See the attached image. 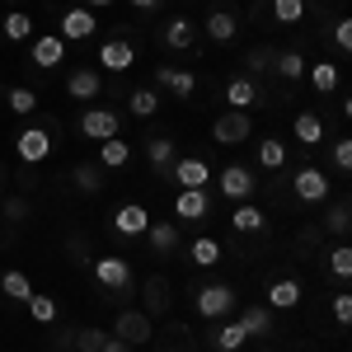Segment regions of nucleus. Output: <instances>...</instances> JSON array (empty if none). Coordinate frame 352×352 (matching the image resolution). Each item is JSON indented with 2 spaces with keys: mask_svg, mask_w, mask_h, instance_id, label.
<instances>
[{
  "mask_svg": "<svg viewBox=\"0 0 352 352\" xmlns=\"http://www.w3.org/2000/svg\"><path fill=\"white\" fill-rule=\"evenodd\" d=\"M169 179L179 188H207L212 184V169H207V160H197V155H184V160L169 164Z\"/></svg>",
  "mask_w": 352,
  "mask_h": 352,
  "instance_id": "11",
  "label": "nucleus"
},
{
  "mask_svg": "<svg viewBox=\"0 0 352 352\" xmlns=\"http://www.w3.org/2000/svg\"><path fill=\"white\" fill-rule=\"evenodd\" d=\"M329 268H333V277H352V249L348 244L329 249Z\"/></svg>",
  "mask_w": 352,
  "mask_h": 352,
  "instance_id": "41",
  "label": "nucleus"
},
{
  "mask_svg": "<svg viewBox=\"0 0 352 352\" xmlns=\"http://www.w3.org/2000/svg\"><path fill=\"white\" fill-rule=\"evenodd\" d=\"M348 226H352V212H348V202H338V207L329 212V230H333V235H348Z\"/></svg>",
  "mask_w": 352,
  "mask_h": 352,
  "instance_id": "43",
  "label": "nucleus"
},
{
  "mask_svg": "<svg viewBox=\"0 0 352 352\" xmlns=\"http://www.w3.org/2000/svg\"><path fill=\"white\" fill-rule=\"evenodd\" d=\"M5 104H10V113L28 118V113H38V89H28V85H14V89H5Z\"/></svg>",
  "mask_w": 352,
  "mask_h": 352,
  "instance_id": "31",
  "label": "nucleus"
},
{
  "mask_svg": "<svg viewBox=\"0 0 352 352\" xmlns=\"http://www.w3.org/2000/svg\"><path fill=\"white\" fill-rule=\"evenodd\" d=\"M127 109H132V118H155L160 113V94L155 89H132L127 94Z\"/></svg>",
  "mask_w": 352,
  "mask_h": 352,
  "instance_id": "33",
  "label": "nucleus"
},
{
  "mask_svg": "<svg viewBox=\"0 0 352 352\" xmlns=\"http://www.w3.org/2000/svg\"><path fill=\"white\" fill-rule=\"evenodd\" d=\"M52 352H66V348H52Z\"/></svg>",
  "mask_w": 352,
  "mask_h": 352,
  "instance_id": "52",
  "label": "nucleus"
},
{
  "mask_svg": "<svg viewBox=\"0 0 352 352\" xmlns=\"http://www.w3.org/2000/svg\"><path fill=\"white\" fill-rule=\"evenodd\" d=\"M169 305V282L164 277H146V315H160Z\"/></svg>",
  "mask_w": 352,
  "mask_h": 352,
  "instance_id": "36",
  "label": "nucleus"
},
{
  "mask_svg": "<svg viewBox=\"0 0 352 352\" xmlns=\"http://www.w3.org/2000/svg\"><path fill=\"white\" fill-rule=\"evenodd\" d=\"M292 132H296V141H300V146H320V141H324V122H320L315 113H296Z\"/></svg>",
  "mask_w": 352,
  "mask_h": 352,
  "instance_id": "28",
  "label": "nucleus"
},
{
  "mask_svg": "<svg viewBox=\"0 0 352 352\" xmlns=\"http://www.w3.org/2000/svg\"><path fill=\"white\" fill-rule=\"evenodd\" d=\"M305 80H310L315 94H333V89H338V66H333V61H310V66H305Z\"/></svg>",
  "mask_w": 352,
  "mask_h": 352,
  "instance_id": "24",
  "label": "nucleus"
},
{
  "mask_svg": "<svg viewBox=\"0 0 352 352\" xmlns=\"http://www.w3.org/2000/svg\"><path fill=\"white\" fill-rule=\"evenodd\" d=\"M14 155L24 164H43L52 155V132L47 127H24V132L14 136Z\"/></svg>",
  "mask_w": 352,
  "mask_h": 352,
  "instance_id": "5",
  "label": "nucleus"
},
{
  "mask_svg": "<svg viewBox=\"0 0 352 352\" xmlns=\"http://www.w3.org/2000/svg\"><path fill=\"white\" fill-rule=\"evenodd\" d=\"M258 164H263V169H282V164H287V141H282V136H263V141H258Z\"/></svg>",
  "mask_w": 352,
  "mask_h": 352,
  "instance_id": "32",
  "label": "nucleus"
},
{
  "mask_svg": "<svg viewBox=\"0 0 352 352\" xmlns=\"http://www.w3.org/2000/svg\"><path fill=\"white\" fill-rule=\"evenodd\" d=\"M28 43H33L28 52H33V66H38V71H56V66L66 61V43H61L56 33H33Z\"/></svg>",
  "mask_w": 352,
  "mask_h": 352,
  "instance_id": "10",
  "label": "nucleus"
},
{
  "mask_svg": "<svg viewBox=\"0 0 352 352\" xmlns=\"http://www.w3.org/2000/svg\"><path fill=\"white\" fill-rule=\"evenodd\" d=\"M192 310H197L202 320H226V315L235 310V287H226V282L197 287V292H192Z\"/></svg>",
  "mask_w": 352,
  "mask_h": 352,
  "instance_id": "1",
  "label": "nucleus"
},
{
  "mask_svg": "<svg viewBox=\"0 0 352 352\" xmlns=\"http://www.w3.org/2000/svg\"><path fill=\"white\" fill-rule=\"evenodd\" d=\"M230 230H240V235H263V230H268V217H263L254 202H240V207L230 212Z\"/></svg>",
  "mask_w": 352,
  "mask_h": 352,
  "instance_id": "22",
  "label": "nucleus"
},
{
  "mask_svg": "<svg viewBox=\"0 0 352 352\" xmlns=\"http://www.w3.org/2000/svg\"><path fill=\"white\" fill-rule=\"evenodd\" d=\"M94 66H104V71H113V76H122V71H132L136 66V47L127 43V38H109V43H99V61Z\"/></svg>",
  "mask_w": 352,
  "mask_h": 352,
  "instance_id": "9",
  "label": "nucleus"
},
{
  "mask_svg": "<svg viewBox=\"0 0 352 352\" xmlns=\"http://www.w3.org/2000/svg\"><path fill=\"white\" fill-rule=\"evenodd\" d=\"M109 343V329H80L76 333V352H99Z\"/></svg>",
  "mask_w": 352,
  "mask_h": 352,
  "instance_id": "40",
  "label": "nucleus"
},
{
  "mask_svg": "<svg viewBox=\"0 0 352 352\" xmlns=\"http://www.w3.org/2000/svg\"><path fill=\"white\" fill-rule=\"evenodd\" d=\"M226 104L240 113H254L258 104H263V94H258V85H254V76H235V80L226 85Z\"/></svg>",
  "mask_w": 352,
  "mask_h": 352,
  "instance_id": "16",
  "label": "nucleus"
},
{
  "mask_svg": "<svg viewBox=\"0 0 352 352\" xmlns=\"http://www.w3.org/2000/svg\"><path fill=\"white\" fill-rule=\"evenodd\" d=\"M66 94H71V99H80V104H94V99L104 94L99 66H80V71H71V80H66Z\"/></svg>",
  "mask_w": 352,
  "mask_h": 352,
  "instance_id": "13",
  "label": "nucleus"
},
{
  "mask_svg": "<svg viewBox=\"0 0 352 352\" xmlns=\"http://www.w3.org/2000/svg\"><path fill=\"white\" fill-rule=\"evenodd\" d=\"M94 28H99V14L94 10H85V5H76V10H61V43H85V38H94Z\"/></svg>",
  "mask_w": 352,
  "mask_h": 352,
  "instance_id": "6",
  "label": "nucleus"
},
{
  "mask_svg": "<svg viewBox=\"0 0 352 352\" xmlns=\"http://www.w3.org/2000/svg\"><path fill=\"white\" fill-rule=\"evenodd\" d=\"M272 47H254V52L244 56V66H249V76H258V71H272Z\"/></svg>",
  "mask_w": 352,
  "mask_h": 352,
  "instance_id": "42",
  "label": "nucleus"
},
{
  "mask_svg": "<svg viewBox=\"0 0 352 352\" xmlns=\"http://www.w3.org/2000/svg\"><path fill=\"white\" fill-rule=\"evenodd\" d=\"M71 179H76V188L80 192H104V174H99V164H76V174H71Z\"/></svg>",
  "mask_w": 352,
  "mask_h": 352,
  "instance_id": "37",
  "label": "nucleus"
},
{
  "mask_svg": "<svg viewBox=\"0 0 352 352\" xmlns=\"http://www.w3.org/2000/svg\"><path fill=\"white\" fill-rule=\"evenodd\" d=\"M28 315H33L38 324H52V320H56V300H52V296H38V292H33V296H28Z\"/></svg>",
  "mask_w": 352,
  "mask_h": 352,
  "instance_id": "39",
  "label": "nucleus"
},
{
  "mask_svg": "<svg viewBox=\"0 0 352 352\" xmlns=\"http://www.w3.org/2000/svg\"><path fill=\"white\" fill-rule=\"evenodd\" d=\"M24 217H28V207L19 202V197H14V202H5V221H24Z\"/></svg>",
  "mask_w": 352,
  "mask_h": 352,
  "instance_id": "47",
  "label": "nucleus"
},
{
  "mask_svg": "<svg viewBox=\"0 0 352 352\" xmlns=\"http://www.w3.org/2000/svg\"><path fill=\"white\" fill-rule=\"evenodd\" d=\"M146 160L155 164L160 174H169V164L179 160V155H174V136H151V141H146Z\"/></svg>",
  "mask_w": 352,
  "mask_h": 352,
  "instance_id": "27",
  "label": "nucleus"
},
{
  "mask_svg": "<svg viewBox=\"0 0 352 352\" xmlns=\"http://www.w3.org/2000/svg\"><path fill=\"white\" fill-rule=\"evenodd\" d=\"M132 10H160V0H127Z\"/></svg>",
  "mask_w": 352,
  "mask_h": 352,
  "instance_id": "49",
  "label": "nucleus"
},
{
  "mask_svg": "<svg viewBox=\"0 0 352 352\" xmlns=\"http://www.w3.org/2000/svg\"><path fill=\"white\" fill-rule=\"evenodd\" d=\"M80 5H85V10H109L113 0H80Z\"/></svg>",
  "mask_w": 352,
  "mask_h": 352,
  "instance_id": "50",
  "label": "nucleus"
},
{
  "mask_svg": "<svg viewBox=\"0 0 352 352\" xmlns=\"http://www.w3.org/2000/svg\"><path fill=\"white\" fill-rule=\"evenodd\" d=\"M254 188H258V179H254L244 164H226V169H221V192H226L230 202H249Z\"/></svg>",
  "mask_w": 352,
  "mask_h": 352,
  "instance_id": "12",
  "label": "nucleus"
},
{
  "mask_svg": "<svg viewBox=\"0 0 352 352\" xmlns=\"http://www.w3.org/2000/svg\"><path fill=\"white\" fill-rule=\"evenodd\" d=\"M188 258H192V268H217L221 258H226V249H221L217 235H197L188 244Z\"/></svg>",
  "mask_w": 352,
  "mask_h": 352,
  "instance_id": "20",
  "label": "nucleus"
},
{
  "mask_svg": "<svg viewBox=\"0 0 352 352\" xmlns=\"http://www.w3.org/2000/svg\"><path fill=\"white\" fill-rule=\"evenodd\" d=\"M164 352H184V348H164Z\"/></svg>",
  "mask_w": 352,
  "mask_h": 352,
  "instance_id": "51",
  "label": "nucleus"
},
{
  "mask_svg": "<svg viewBox=\"0 0 352 352\" xmlns=\"http://www.w3.org/2000/svg\"><path fill=\"white\" fill-rule=\"evenodd\" d=\"M202 33H207L212 43H230V38L240 33V19H235L230 10H207V24H202Z\"/></svg>",
  "mask_w": 352,
  "mask_h": 352,
  "instance_id": "21",
  "label": "nucleus"
},
{
  "mask_svg": "<svg viewBox=\"0 0 352 352\" xmlns=\"http://www.w3.org/2000/svg\"><path fill=\"white\" fill-rule=\"evenodd\" d=\"M272 19L277 24H300L305 19V0H272Z\"/></svg>",
  "mask_w": 352,
  "mask_h": 352,
  "instance_id": "38",
  "label": "nucleus"
},
{
  "mask_svg": "<svg viewBox=\"0 0 352 352\" xmlns=\"http://www.w3.org/2000/svg\"><path fill=\"white\" fill-rule=\"evenodd\" d=\"M333 164H338L343 174L352 169V141H348V136H343V141H333Z\"/></svg>",
  "mask_w": 352,
  "mask_h": 352,
  "instance_id": "44",
  "label": "nucleus"
},
{
  "mask_svg": "<svg viewBox=\"0 0 352 352\" xmlns=\"http://www.w3.org/2000/svg\"><path fill=\"white\" fill-rule=\"evenodd\" d=\"M94 282H99L104 292H127V287H132V263H127L122 254H99V258H94Z\"/></svg>",
  "mask_w": 352,
  "mask_h": 352,
  "instance_id": "2",
  "label": "nucleus"
},
{
  "mask_svg": "<svg viewBox=\"0 0 352 352\" xmlns=\"http://www.w3.org/2000/svg\"><path fill=\"white\" fill-rule=\"evenodd\" d=\"M333 43H338L343 52H352V19H338V24H333Z\"/></svg>",
  "mask_w": 352,
  "mask_h": 352,
  "instance_id": "46",
  "label": "nucleus"
},
{
  "mask_svg": "<svg viewBox=\"0 0 352 352\" xmlns=\"http://www.w3.org/2000/svg\"><path fill=\"white\" fill-rule=\"evenodd\" d=\"M118 127H122V118H118L113 109H99V104H94V109L80 113V132L89 136V141H113Z\"/></svg>",
  "mask_w": 352,
  "mask_h": 352,
  "instance_id": "7",
  "label": "nucleus"
},
{
  "mask_svg": "<svg viewBox=\"0 0 352 352\" xmlns=\"http://www.w3.org/2000/svg\"><path fill=\"white\" fill-rule=\"evenodd\" d=\"M292 188H296V197H300V202H324V197H329V179H324V169L305 164V169H296Z\"/></svg>",
  "mask_w": 352,
  "mask_h": 352,
  "instance_id": "14",
  "label": "nucleus"
},
{
  "mask_svg": "<svg viewBox=\"0 0 352 352\" xmlns=\"http://www.w3.org/2000/svg\"><path fill=\"white\" fill-rule=\"evenodd\" d=\"M151 315L146 310H122L118 320H113V338H122L127 348H141V343H151Z\"/></svg>",
  "mask_w": 352,
  "mask_h": 352,
  "instance_id": "4",
  "label": "nucleus"
},
{
  "mask_svg": "<svg viewBox=\"0 0 352 352\" xmlns=\"http://www.w3.org/2000/svg\"><path fill=\"white\" fill-rule=\"evenodd\" d=\"M244 338H249V333H244V324H240V320H230V324H221L217 333H212V343H217L221 352H235V348H244Z\"/></svg>",
  "mask_w": 352,
  "mask_h": 352,
  "instance_id": "35",
  "label": "nucleus"
},
{
  "mask_svg": "<svg viewBox=\"0 0 352 352\" xmlns=\"http://www.w3.org/2000/svg\"><path fill=\"white\" fill-rule=\"evenodd\" d=\"M0 296H5V300H24V305H28V296H33V282H28V272H19V268L0 272Z\"/></svg>",
  "mask_w": 352,
  "mask_h": 352,
  "instance_id": "25",
  "label": "nucleus"
},
{
  "mask_svg": "<svg viewBox=\"0 0 352 352\" xmlns=\"http://www.w3.org/2000/svg\"><path fill=\"white\" fill-rule=\"evenodd\" d=\"M0 33H5V43H28V38H33V19H28L24 10H10V14L0 19Z\"/></svg>",
  "mask_w": 352,
  "mask_h": 352,
  "instance_id": "26",
  "label": "nucleus"
},
{
  "mask_svg": "<svg viewBox=\"0 0 352 352\" xmlns=\"http://www.w3.org/2000/svg\"><path fill=\"white\" fill-rule=\"evenodd\" d=\"M305 66H310V61L300 52H277L272 56V71H277L282 80H305Z\"/></svg>",
  "mask_w": 352,
  "mask_h": 352,
  "instance_id": "30",
  "label": "nucleus"
},
{
  "mask_svg": "<svg viewBox=\"0 0 352 352\" xmlns=\"http://www.w3.org/2000/svg\"><path fill=\"white\" fill-rule=\"evenodd\" d=\"M300 305V282L296 277H277L268 287V310H296Z\"/></svg>",
  "mask_w": 352,
  "mask_h": 352,
  "instance_id": "23",
  "label": "nucleus"
},
{
  "mask_svg": "<svg viewBox=\"0 0 352 352\" xmlns=\"http://www.w3.org/2000/svg\"><path fill=\"white\" fill-rule=\"evenodd\" d=\"M151 221H155V217H151L141 202H122V207L113 212V230H118L122 240H136V235H146V230H151Z\"/></svg>",
  "mask_w": 352,
  "mask_h": 352,
  "instance_id": "8",
  "label": "nucleus"
},
{
  "mask_svg": "<svg viewBox=\"0 0 352 352\" xmlns=\"http://www.w3.org/2000/svg\"><path fill=\"white\" fill-rule=\"evenodd\" d=\"M99 352H132V348H127L122 338H113V333H109V343H104V348H99Z\"/></svg>",
  "mask_w": 352,
  "mask_h": 352,
  "instance_id": "48",
  "label": "nucleus"
},
{
  "mask_svg": "<svg viewBox=\"0 0 352 352\" xmlns=\"http://www.w3.org/2000/svg\"><path fill=\"white\" fill-rule=\"evenodd\" d=\"M132 160V146L127 141H99V169H122V164Z\"/></svg>",
  "mask_w": 352,
  "mask_h": 352,
  "instance_id": "29",
  "label": "nucleus"
},
{
  "mask_svg": "<svg viewBox=\"0 0 352 352\" xmlns=\"http://www.w3.org/2000/svg\"><path fill=\"white\" fill-rule=\"evenodd\" d=\"M333 320H338V324H348V320H352V296H348V292L333 296Z\"/></svg>",
  "mask_w": 352,
  "mask_h": 352,
  "instance_id": "45",
  "label": "nucleus"
},
{
  "mask_svg": "<svg viewBox=\"0 0 352 352\" xmlns=\"http://www.w3.org/2000/svg\"><path fill=\"white\" fill-rule=\"evenodd\" d=\"M164 47H174V52H188L192 43H197V28H192V19H184V14H174L169 24H164Z\"/></svg>",
  "mask_w": 352,
  "mask_h": 352,
  "instance_id": "19",
  "label": "nucleus"
},
{
  "mask_svg": "<svg viewBox=\"0 0 352 352\" xmlns=\"http://www.w3.org/2000/svg\"><path fill=\"white\" fill-rule=\"evenodd\" d=\"M212 212V197L202 188H179L174 192V221H202Z\"/></svg>",
  "mask_w": 352,
  "mask_h": 352,
  "instance_id": "15",
  "label": "nucleus"
},
{
  "mask_svg": "<svg viewBox=\"0 0 352 352\" xmlns=\"http://www.w3.org/2000/svg\"><path fill=\"white\" fill-rule=\"evenodd\" d=\"M155 85L169 89V94H179V99H188L192 89H197V76L184 71V66H155Z\"/></svg>",
  "mask_w": 352,
  "mask_h": 352,
  "instance_id": "17",
  "label": "nucleus"
},
{
  "mask_svg": "<svg viewBox=\"0 0 352 352\" xmlns=\"http://www.w3.org/2000/svg\"><path fill=\"white\" fill-rule=\"evenodd\" d=\"M249 136H254V118L240 113V109L221 113L217 122H212V141H217V146H244Z\"/></svg>",
  "mask_w": 352,
  "mask_h": 352,
  "instance_id": "3",
  "label": "nucleus"
},
{
  "mask_svg": "<svg viewBox=\"0 0 352 352\" xmlns=\"http://www.w3.org/2000/svg\"><path fill=\"white\" fill-rule=\"evenodd\" d=\"M240 324H244L249 338H258V333H268V329H272V310H268V305H249V310L240 315Z\"/></svg>",
  "mask_w": 352,
  "mask_h": 352,
  "instance_id": "34",
  "label": "nucleus"
},
{
  "mask_svg": "<svg viewBox=\"0 0 352 352\" xmlns=\"http://www.w3.org/2000/svg\"><path fill=\"white\" fill-rule=\"evenodd\" d=\"M146 240H151V254H155V258H169V254L179 249V221H151Z\"/></svg>",
  "mask_w": 352,
  "mask_h": 352,
  "instance_id": "18",
  "label": "nucleus"
}]
</instances>
